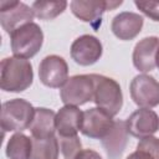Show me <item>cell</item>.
Masks as SVG:
<instances>
[{
  "instance_id": "cell-14",
  "label": "cell",
  "mask_w": 159,
  "mask_h": 159,
  "mask_svg": "<svg viewBox=\"0 0 159 159\" xmlns=\"http://www.w3.org/2000/svg\"><path fill=\"white\" fill-rule=\"evenodd\" d=\"M143 16H140L139 14L123 11L113 17L111 29L116 37L123 41H128L139 35L143 27Z\"/></svg>"
},
{
  "instance_id": "cell-6",
  "label": "cell",
  "mask_w": 159,
  "mask_h": 159,
  "mask_svg": "<svg viewBox=\"0 0 159 159\" xmlns=\"http://www.w3.org/2000/svg\"><path fill=\"white\" fill-rule=\"evenodd\" d=\"M122 2V0H73L70 2V6L76 17L91 24L92 27L97 30L101 26L103 12L118 7Z\"/></svg>"
},
{
  "instance_id": "cell-11",
  "label": "cell",
  "mask_w": 159,
  "mask_h": 159,
  "mask_svg": "<svg viewBox=\"0 0 159 159\" xmlns=\"http://www.w3.org/2000/svg\"><path fill=\"white\" fill-rule=\"evenodd\" d=\"M128 134L143 139L153 135L159 129L158 114L150 108H140L134 111L125 120Z\"/></svg>"
},
{
  "instance_id": "cell-24",
  "label": "cell",
  "mask_w": 159,
  "mask_h": 159,
  "mask_svg": "<svg viewBox=\"0 0 159 159\" xmlns=\"http://www.w3.org/2000/svg\"><path fill=\"white\" fill-rule=\"evenodd\" d=\"M75 159H102V157L93 149H82Z\"/></svg>"
},
{
  "instance_id": "cell-5",
  "label": "cell",
  "mask_w": 159,
  "mask_h": 159,
  "mask_svg": "<svg viewBox=\"0 0 159 159\" xmlns=\"http://www.w3.org/2000/svg\"><path fill=\"white\" fill-rule=\"evenodd\" d=\"M65 106H82L93 101L94 80L93 75H76L67 80L60 92Z\"/></svg>"
},
{
  "instance_id": "cell-16",
  "label": "cell",
  "mask_w": 159,
  "mask_h": 159,
  "mask_svg": "<svg viewBox=\"0 0 159 159\" xmlns=\"http://www.w3.org/2000/svg\"><path fill=\"white\" fill-rule=\"evenodd\" d=\"M128 144V130L124 120H116L113 128L102 139L108 159H120Z\"/></svg>"
},
{
  "instance_id": "cell-2",
  "label": "cell",
  "mask_w": 159,
  "mask_h": 159,
  "mask_svg": "<svg viewBox=\"0 0 159 159\" xmlns=\"http://www.w3.org/2000/svg\"><path fill=\"white\" fill-rule=\"evenodd\" d=\"M35 108L22 98L10 99L1 107V128L4 132H21L30 128Z\"/></svg>"
},
{
  "instance_id": "cell-8",
  "label": "cell",
  "mask_w": 159,
  "mask_h": 159,
  "mask_svg": "<svg viewBox=\"0 0 159 159\" xmlns=\"http://www.w3.org/2000/svg\"><path fill=\"white\" fill-rule=\"evenodd\" d=\"M130 97L142 108H153L159 104V82L149 75H138L130 82Z\"/></svg>"
},
{
  "instance_id": "cell-10",
  "label": "cell",
  "mask_w": 159,
  "mask_h": 159,
  "mask_svg": "<svg viewBox=\"0 0 159 159\" xmlns=\"http://www.w3.org/2000/svg\"><path fill=\"white\" fill-rule=\"evenodd\" d=\"M114 120L103 109L94 107L83 112L81 133L88 138L103 139L113 128Z\"/></svg>"
},
{
  "instance_id": "cell-9",
  "label": "cell",
  "mask_w": 159,
  "mask_h": 159,
  "mask_svg": "<svg viewBox=\"0 0 159 159\" xmlns=\"http://www.w3.org/2000/svg\"><path fill=\"white\" fill-rule=\"evenodd\" d=\"M40 81L51 88L63 87L68 80V66L67 62L57 55L46 56L39 66Z\"/></svg>"
},
{
  "instance_id": "cell-23",
  "label": "cell",
  "mask_w": 159,
  "mask_h": 159,
  "mask_svg": "<svg viewBox=\"0 0 159 159\" xmlns=\"http://www.w3.org/2000/svg\"><path fill=\"white\" fill-rule=\"evenodd\" d=\"M134 5L153 21H159V1H134Z\"/></svg>"
},
{
  "instance_id": "cell-25",
  "label": "cell",
  "mask_w": 159,
  "mask_h": 159,
  "mask_svg": "<svg viewBox=\"0 0 159 159\" xmlns=\"http://www.w3.org/2000/svg\"><path fill=\"white\" fill-rule=\"evenodd\" d=\"M127 159H154L153 157H150L148 153L143 152V150H139L137 149L135 152H133L132 154H129L127 157Z\"/></svg>"
},
{
  "instance_id": "cell-17",
  "label": "cell",
  "mask_w": 159,
  "mask_h": 159,
  "mask_svg": "<svg viewBox=\"0 0 159 159\" xmlns=\"http://www.w3.org/2000/svg\"><path fill=\"white\" fill-rule=\"evenodd\" d=\"M30 132L34 139L53 137L56 132V113L52 109L43 107L35 108V116L30 125Z\"/></svg>"
},
{
  "instance_id": "cell-1",
  "label": "cell",
  "mask_w": 159,
  "mask_h": 159,
  "mask_svg": "<svg viewBox=\"0 0 159 159\" xmlns=\"http://www.w3.org/2000/svg\"><path fill=\"white\" fill-rule=\"evenodd\" d=\"M34 80L32 66L21 57H5L0 65V87L5 92H22Z\"/></svg>"
},
{
  "instance_id": "cell-26",
  "label": "cell",
  "mask_w": 159,
  "mask_h": 159,
  "mask_svg": "<svg viewBox=\"0 0 159 159\" xmlns=\"http://www.w3.org/2000/svg\"><path fill=\"white\" fill-rule=\"evenodd\" d=\"M155 63H157V67L159 68V50L157 52V57H155Z\"/></svg>"
},
{
  "instance_id": "cell-19",
  "label": "cell",
  "mask_w": 159,
  "mask_h": 159,
  "mask_svg": "<svg viewBox=\"0 0 159 159\" xmlns=\"http://www.w3.org/2000/svg\"><path fill=\"white\" fill-rule=\"evenodd\" d=\"M31 139V159H58V139L55 135L45 139Z\"/></svg>"
},
{
  "instance_id": "cell-7",
  "label": "cell",
  "mask_w": 159,
  "mask_h": 159,
  "mask_svg": "<svg viewBox=\"0 0 159 159\" xmlns=\"http://www.w3.org/2000/svg\"><path fill=\"white\" fill-rule=\"evenodd\" d=\"M35 14L32 7L21 1H0V24L7 34H12L19 27L32 22Z\"/></svg>"
},
{
  "instance_id": "cell-18",
  "label": "cell",
  "mask_w": 159,
  "mask_h": 159,
  "mask_svg": "<svg viewBox=\"0 0 159 159\" xmlns=\"http://www.w3.org/2000/svg\"><path fill=\"white\" fill-rule=\"evenodd\" d=\"M32 139L22 133H15L6 144V155L9 159H31Z\"/></svg>"
},
{
  "instance_id": "cell-13",
  "label": "cell",
  "mask_w": 159,
  "mask_h": 159,
  "mask_svg": "<svg viewBox=\"0 0 159 159\" xmlns=\"http://www.w3.org/2000/svg\"><path fill=\"white\" fill-rule=\"evenodd\" d=\"M159 50V37L149 36L142 39L133 50V65L140 72H149L157 67L155 57Z\"/></svg>"
},
{
  "instance_id": "cell-21",
  "label": "cell",
  "mask_w": 159,
  "mask_h": 159,
  "mask_svg": "<svg viewBox=\"0 0 159 159\" xmlns=\"http://www.w3.org/2000/svg\"><path fill=\"white\" fill-rule=\"evenodd\" d=\"M58 159H75L82 150V143L77 135L60 137L58 135Z\"/></svg>"
},
{
  "instance_id": "cell-12",
  "label": "cell",
  "mask_w": 159,
  "mask_h": 159,
  "mask_svg": "<svg viewBox=\"0 0 159 159\" xmlns=\"http://www.w3.org/2000/svg\"><path fill=\"white\" fill-rule=\"evenodd\" d=\"M103 48L101 41L92 35H82L71 45V57L81 66H91L102 56Z\"/></svg>"
},
{
  "instance_id": "cell-3",
  "label": "cell",
  "mask_w": 159,
  "mask_h": 159,
  "mask_svg": "<svg viewBox=\"0 0 159 159\" xmlns=\"http://www.w3.org/2000/svg\"><path fill=\"white\" fill-rule=\"evenodd\" d=\"M94 97L93 101L96 106L109 116L114 117L119 113L123 106V94L119 83L111 78L102 75H94Z\"/></svg>"
},
{
  "instance_id": "cell-20",
  "label": "cell",
  "mask_w": 159,
  "mask_h": 159,
  "mask_svg": "<svg viewBox=\"0 0 159 159\" xmlns=\"http://www.w3.org/2000/svg\"><path fill=\"white\" fill-rule=\"evenodd\" d=\"M32 10L36 17L40 20H52L62 14L67 7V1H35Z\"/></svg>"
},
{
  "instance_id": "cell-22",
  "label": "cell",
  "mask_w": 159,
  "mask_h": 159,
  "mask_svg": "<svg viewBox=\"0 0 159 159\" xmlns=\"http://www.w3.org/2000/svg\"><path fill=\"white\" fill-rule=\"evenodd\" d=\"M137 149L148 153L154 159H159V139L153 135L140 139L137 144Z\"/></svg>"
},
{
  "instance_id": "cell-15",
  "label": "cell",
  "mask_w": 159,
  "mask_h": 159,
  "mask_svg": "<svg viewBox=\"0 0 159 159\" xmlns=\"http://www.w3.org/2000/svg\"><path fill=\"white\" fill-rule=\"evenodd\" d=\"M83 112L76 106H65L56 113V132L60 137H73L81 130Z\"/></svg>"
},
{
  "instance_id": "cell-4",
  "label": "cell",
  "mask_w": 159,
  "mask_h": 159,
  "mask_svg": "<svg viewBox=\"0 0 159 159\" xmlns=\"http://www.w3.org/2000/svg\"><path fill=\"white\" fill-rule=\"evenodd\" d=\"M10 40L11 51L15 57L31 58L42 47L43 32L37 24L30 22L15 30L10 35Z\"/></svg>"
}]
</instances>
